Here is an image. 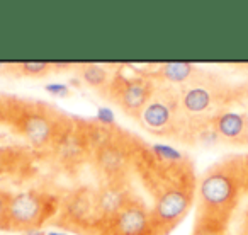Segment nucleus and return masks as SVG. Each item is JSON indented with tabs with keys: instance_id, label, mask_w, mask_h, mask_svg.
I'll list each match as a JSON object with an SVG mask.
<instances>
[{
	"instance_id": "11",
	"label": "nucleus",
	"mask_w": 248,
	"mask_h": 235,
	"mask_svg": "<svg viewBox=\"0 0 248 235\" xmlns=\"http://www.w3.org/2000/svg\"><path fill=\"white\" fill-rule=\"evenodd\" d=\"M24 132L32 143L43 145V143L48 142L49 135H51V125H49L48 119H45L43 116H31V118H28V121H26Z\"/></svg>"
},
{
	"instance_id": "15",
	"label": "nucleus",
	"mask_w": 248,
	"mask_h": 235,
	"mask_svg": "<svg viewBox=\"0 0 248 235\" xmlns=\"http://www.w3.org/2000/svg\"><path fill=\"white\" fill-rule=\"evenodd\" d=\"M45 90L51 94L53 97H66L70 94L68 85H65V84H48V85H45Z\"/></svg>"
},
{
	"instance_id": "19",
	"label": "nucleus",
	"mask_w": 248,
	"mask_h": 235,
	"mask_svg": "<svg viewBox=\"0 0 248 235\" xmlns=\"http://www.w3.org/2000/svg\"><path fill=\"white\" fill-rule=\"evenodd\" d=\"M194 235H226V234H217V232H209V230H202V228H196Z\"/></svg>"
},
{
	"instance_id": "1",
	"label": "nucleus",
	"mask_w": 248,
	"mask_h": 235,
	"mask_svg": "<svg viewBox=\"0 0 248 235\" xmlns=\"http://www.w3.org/2000/svg\"><path fill=\"white\" fill-rule=\"evenodd\" d=\"M243 194H247V155H230L209 167L197 186L196 228L226 234Z\"/></svg>"
},
{
	"instance_id": "16",
	"label": "nucleus",
	"mask_w": 248,
	"mask_h": 235,
	"mask_svg": "<svg viewBox=\"0 0 248 235\" xmlns=\"http://www.w3.org/2000/svg\"><path fill=\"white\" fill-rule=\"evenodd\" d=\"M97 121L102 125H114L116 123V116L109 107H99L97 109Z\"/></svg>"
},
{
	"instance_id": "6",
	"label": "nucleus",
	"mask_w": 248,
	"mask_h": 235,
	"mask_svg": "<svg viewBox=\"0 0 248 235\" xmlns=\"http://www.w3.org/2000/svg\"><path fill=\"white\" fill-rule=\"evenodd\" d=\"M211 125L216 130L221 142L243 147L245 142V111L224 109L211 118Z\"/></svg>"
},
{
	"instance_id": "12",
	"label": "nucleus",
	"mask_w": 248,
	"mask_h": 235,
	"mask_svg": "<svg viewBox=\"0 0 248 235\" xmlns=\"http://www.w3.org/2000/svg\"><path fill=\"white\" fill-rule=\"evenodd\" d=\"M80 77L87 85L99 89V87H104L107 84L109 73L104 67L95 65V63H87V65L80 67Z\"/></svg>"
},
{
	"instance_id": "10",
	"label": "nucleus",
	"mask_w": 248,
	"mask_h": 235,
	"mask_svg": "<svg viewBox=\"0 0 248 235\" xmlns=\"http://www.w3.org/2000/svg\"><path fill=\"white\" fill-rule=\"evenodd\" d=\"M126 164V157L121 149H117L116 145H106L104 149H100L99 152V167L102 170H106L107 174H116L121 172V169Z\"/></svg>"
},
{
	"instance_id": "8",
	"label": "nucleus",
	"mask_w": 248,
	"mask_h": 235,
	"mask_svg": "<svg viewBox=\"0 0 248 235\" xmlns=\"http://www.w3.org/2000/svg\"><path fill=\"white\" fill-rule=\"evenodd\" d=\"M201 73L196 65L189 62H169L160 67V75L170 84H180L186 85L190 80H194Z\"/></svg>"
},
{
	"instance_id": "23",
	"label": "nucleus",
	"mask_w": 248,
	"mask_h": 235,
	"mask_svg": "<svg viewBox=\"0 0 248 235\" xmlns=\"http://www.w3.org/2000/svg\"><path fill=\"white\" fill-rule=\"evenodd\" d=\"M5 67H7V63H4V62H0V72H2V70L5 68Z\"/></svg>"
},
{
	"instance_id": "22",
	"label": "nucleus",
	"mask_w": 248,
	"mask_h": 235,
	"mask_svg": "<svg viewBox=\"0 0 248 235\" xmlns=\"http://www.w3.org/2000/svg\"><path fill=\"white\" fill-rule=\"evenodd\" d=\"M247 193H248V155H247Z\"/></svg>"
},
{
	"instance_id": "14",
	"label": "nucleus",
	"mask_w": 248,
	"mask_h": 235,
	"mask_svg": "<svg viewBox=\"0 0 248 235\" xmlns=\"http://www.w3.org/2000/svg\"><path fill=\"white\" fill-rule=\"evenodd\" d=\"M153 150H155L156 155H160L162 159L169 160V162L180 164L184 160L182 153L177 152L175 149H172V147H169V145H160V143H156V145H153Z\"/></svg>"
},
{
	"instance_id": "21",
	"label": "nucleus",
	"mask_w": 248,
	"mask_h": 235,
	"mask_svg": "<svg viewBox=\"0 0 248 235\" xmlns=\"http://www.w3.org/2000/svg\"><path fill=\"white\" fill-rule=\"evenodd\" d=\"M46 235H68V234H62V232H48Z\"/></svg>"
},
{
	"instance_id": "7",
	"label": "nucleus",
	"mask_w": 248,
	"mask_h": 235,
	"mask_svg": "<svg viewBox=\"0 0 248 235\" xmlns=\"http://www.w3.org/2000/svg\"><path fill=\"white\" fill-rule=\"evenodd\" d=\"M152 84L143 79H123L117 85V102L126 111H141L152 99Z\"/></svg>"
},
{
	"instance_id": "20",
	"label": "nucleus",
	"mask_w": 248,
	"mask_h": 235,
	"mask_svg": "<svg viewBox=\"0 0 248 235\" xmlns=\"http://www.w3.org/2000/svg\"><path fill=\"white\" fill-rule=\"evenodd\" d=\"M243 147H248V111H245V142Z\"/></svg>"
},
{
	"instance_id": "9",
	"label": "nucleus",
	"mask_w": 248,
	"mask_h": 235,
	"mask_svg": "<svg viewBox=\"0 0 248 235\" xmlns=\"http://www.w3.org/2000/svg\"><path fill=\"white\" fill-rule=\"evenodd\" d=\"M128 201L124 200V193L117 187H107L97 196V206L107 215H116L126 206Z\"/></svg>"
},
{
	"instance_id": "3",
	"label": "nucleus",
	"mask_w": 248,
	"mask_h": 235,
	"mask_svg": "<svg viewBox=\"0 0 248 235\" xmlns=\"http://www.w3.org/2000/svg\"><path fill=\"white\" fill-rule=\"evenodd\" d=\"M179 113H184L180 106V94L173 90L153 94L146 106L140 111V121L145 128L155 133H167L175 128Z\"/></svg>"
},
{
	"instance_id": "13",
	"label": "nucleus",
	"mask_w": 248,
	"mask_h": 235,
	"mask_svg": "<svg viewBox=\"0 0 248 235\" xmlns=\"http://www.w3.org/2000/svg\"><path fill=\"white\" fill-rule=\"evenodd\" d=\"M53 68V63L48 62H24L21 63V70L24 75L29 77H43Z\"/></svg>"
},
{
	"instance_id": "4",
	"label": "nucleus",
	"mask_w": 248,
	"mask_h": 235,
	"mask_svg": "<svg viewBox=\"0 0 248 235\" xmlns=\"http://www.w3.org/2000/svg\"><path fill=\"white\" fill-rule=\"evenodd\" d=\"M43 204L41 198L34 193H19L9 200L7 221L17 230H32L41 220Z\"/></svg>"
},
{
	"instance_id": "17",
	"label": "nucleus",
	"mask_w": 248,
	"mask_h": 235,
	"mask_svg": "<svg viewBox=\"0 0 248 235\" xmlns=\"http://www.w3.org/2000/svg\"><path fill=\"white\" fill-rule=\"evenodd\" d=\"M9 200L4 193H0V223L4 220H7V206H9Z\"/></svg>"
},
{
	"instance_id": "2",
	"label": "nucleus",
	"mask_w": 248,
	"mask_h": 235,
	"mask_svg": "<svg viewBox=\"0 0 248 235\" xmlns=\"http://www.w3.org/2000/svg\"><path fill=\"white\" fill-rule=\"evenodd\" d=\"M194 194H196V183L192 170L189 169L187 172L180 174L179 179L163 189L156 198L155 208L152 211L156 228L169 232L177 223H180L189 208L192 206Z\"/></svg>"
},
{
	"instance_id": "18",
	"label": "nucleus",
	"mask_w": 248,
	"mask_h": 235,
	"mask_svg": "<svg viewBox=\"0 0 248 235\" xmlns=\"http://www.w3.org/2000/svg\"><path fill=\"white\" fill-rule=\"evenodd\" d=\"M238 235H248V208L243 215V221H241V225H240V232H238Z\"/></svg>"
},
{
	"instance_id": "5",
	"label": "nucleus",
	"mask_w": 248,
	"mask_h": 235,
	"mask_svg": "<svg viewBox=\"0 0 248 235\" xmlns=\"http://www.w3.org/2000/svg\"><path fill=\"white\" fill-rule=\"evenodd\" d=\"M155 221L145 206L135 203H126V206L114 215L110 225V235H153L152 228Z\"/></svg>"
}]
</instances>
